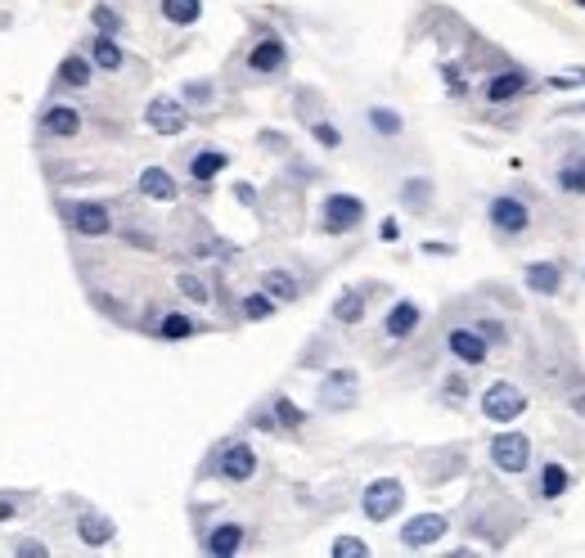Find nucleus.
I'll return each mask as SVG.
<instances>
[{"label":"nucleus","instance_id":"nucleus-1","mask_svg":"<svg viewBox=\"0 0 585 558\" xmlns=\"http://www.w3.org/2000/svg\"><path fill=\"white\" fill-rule=\"evenodd\" d=\"M257 468H261V459H257L248 437H225V441H216L212 455L203 459L198 477H216V482H225V486H243L257 477Z\"/></svg>","mask_w":585,"mask_h":558},{"label":"nucleus","instance_id":"nucleus-2","mask_svg":"<svg viewBox=\"0 0 585 558\" xmlns=\"http://www.w3.org/2000/svg\"><path fill=\"white\" fill-rule=\"evenodd\" d=\"M536 212H531V198L518 194V189H500V194L486 198V225L500 243H518L522 234L531 230Z\"/></svg>","mask_w":585,"mask_h":558},{"label":"nucleus","instance_id":"nucleus-3","mask_svg":"<svg viewBox=\"0 0 585 558\" xmlns=\"http://www.w3.org/2000/svg\"><path fill=\"white\" fill-rule=\"evenodd\" d=\"M536 86H540L536 72L504 59L482 77V99H486V108H513V104H522Z\"/></svg>","mask_w":585,"mask_h":558},{"label":"nucleus","instance_id":"nucleus-4","mask_svg":"<svg viewBox=\"0 0 585 558\" xmlns=\"http://www.w3.org/2000/svg\"><path fill=\"white\" fill-rule=\"evenodd\" d=\"M243 72H248L252 81H275L288 72V45L279 32H270L266 23L252 27V41L248 50H243Z\"/></svg>","mask_w":585,"mask_h":558},{"label":"nucleus","instance_id":"nucleus-5","mask_svg":"<svg viewBox=\"0 0 585 558\" xmlns=\"http://www.w3.org/2000/svg\"><path fill=\"white\" fill-rule=\"evenodd\" d=\"M518 527H522V509L518 504H509L504 495H491V500H482V504L468 509V531L482 536L486 545H495V549H500Z\"/></svg>","mask_w":585,"mask_h":558},{"label":"nucleus","instance_id":"nucleus-6","mask_svg":"<svg viewBox=\"0 0 585 558\" xmlns=\"http://www.w3.org/2000/svg\"><path fill=\"white\" fill-rule=\"evenodd\" d=\"M369 207L360 194H347V189H333V194L320 198V216H315V230L324 239H342V234H356L365 225Z\"/></svg>","mask_w":585,"mask_h":558},{"label":"nucleus","instance_id":"nucleus-7","mask_svg":"<svg viewBox=\"0 0 585 558\" xmlns=\"http://www.w3.org/2000/svg\"><path fill=\"white\" fill-rule=\"evenodd\" d=\"M531 405V396L522 392L513 378H495V383L482 387V396H477V410H482L486 423H495V428H509L513 419H522Z\"/></svg>","mask_w":585,"mask_h":558},{"label":"nucleus","instance_id":"nucleus-8","mask_svg":"<svg viewBox=\"0 0 585 558\" xmlns=\"http://www.w3.org/2000/svg\"><path fill=\"white\" fill-rule=\"evenodd\" d=\"M59 216L77 239H108L113 234V207L104 198H63Z\"/></svg>","mask_w":585,"mask_h":558},{"label":"nucleus","instance_id":"nucleus-9","mask_svg":"<svg viewBox=\"0 0 585 558\" xmlns=\"http://www.w3.org/2000/svg\"><path fill=\"white\" fill-rule=\"evenodd\" d=\"M356 401H360L356 369H347V365L324 369V378L315 383V405H320L324 414H347V410H356Z\"/></svg>","mask_w":585,"mask_h":558},{"label":"nucleus","instance_id":"nucleus-10","mask_svg":"<svg viewBox=\"0 0 585 558\" xmlns=\"http://www.w3.org/2000/svg\"><path fill=\"white\" fill-rule=\"evenodd\" d=\"M486 459H491L495 473H509V477H522L531 473V437L518 428H504L491 437V446H486Z\"/></svg>","mask_w":585,"mask_h":558},{"label":"nucleus","instance_id":"nucleus-11","mask_svg":"<svg viewBox=\"0 0 585 558\" xmlns=\"http://www.w3.org/2000/svg\"><path fill=\"white\" fill-rule=\"evenodd\" d=\"M405 509V482L401 477H374V482L360 491V513L369 522H392Z\"/></svg>","mask_w":585,"mask_h":558},{"label":"nucleus","instance_id":"nucleus-12","mask_svg":"<svg viewBox=\"0 0 585 558\" xmlns=\"http://www.w3.org/2000/svg\"><path fill=\"white\" fill-rule=\"evenodd\" d=\"M140 329L158 342H185V338H198L207 329L203 320H194L189 311H171V306H149V315L140 320Z\"/></svg>","mask_w":585,"mask_h":558},{"label":"nucleus","instance_id":"nucleus-13","mask_svg":"<svg viewBox=\"0 0 585 558\" xmlns=\"http://www.w3.org/2000/svg\"><path fill=\"white\" fill-rule=\"evenodd\" d=\"M144 126H149L153 135H185L189 131V108L180 95H153L149 104H144Z\"/></svg>","mask_w":585,"mask_h":558},{"label":"nucleus","instance_id":"nucleus-14","mask_svg":"<svg viewBox=\"0 0 585 558\" xmlns=\"http://www.w3.org/2000/svg\"><path fill=\"white\" fill-rule=\"evenodd\" d=\"M549 180H554L558 198L585 203V144H572L567 153H558L554 167H549Z\"/></svg>","mask_w":585,"mask_h":558},{"label":"nucleus","instance_id":"nucleus-15","mask_svg":"<svg viewBox=\"0 0 585 558\" xmlns=\"http://www.w3.org/2000/svg\"><path fill=\"white\" fill-rule=\"evenodd\" d=\"M446 531H450V518H446V513H414V518L401 522L396 540H401L405 549H432L437 540H446Z\"/></svg>","mask_w":585,"mask_h":558},{"label":"nucleus","instance_id":"nucleus-16","mask_svg":"<svg viewBox=\"0 0 585 558\" xmlns=\"http://www.w3.org/2000/svg\"><path fill=\"white\" fill-rule=\"evenodd\" d=\"M225 167H230V153L216 149V144H198V149L185 153V180L194 189H207Z\"/></svg>","mask_w":585,"mask_h":558},{"label":"nucleus","instance_id":"nucleus-17","mask_svg":"<svg viewBox=\"0 0 585 558\" xmlns=\"http://www.w3.org/2000/svg\"><path fill=\"white\" fill-rule=\"evenodd\" d=\"M446 351L468 369H477V365L491 360V342H486L473 324H455V329H446Z\"/></svg>","mask_w":585,"mask_h":558},{"label":"nucleus","instance_id":"nucleus-18","mask_svg":"<svg viewBox=\"0 0 585 558\" xmlns=\"http://www.w3.org/2000/svg\"><path fill=\"white\" fill-rule=\"evenodd\" d=\"M243 545H248V527L234 518H221L212 522V527L203 531V540H198V549L212 558H230V554H243Z\"/></svg>","mask_w":585,"mask_h":558},{"label":"nucleus","instance_id":"nucleus-19","mask_svg":"<svg viewBox=\"0 0 585 558\" xmlns=\"http://www.w3.org/2000/svg\"><path fill=\"white\" fill-rule=\"evenodd\" d=\"M522 284H527V293L531 297H558L567 288V270H563V261H527L522 266Z\"/></svg>","mask_w":585,"mask_h":558},{"label":"nucleus","instance_id":"nucleus-20","mask_svg":"<svg viewBox=\"0 0 585 558\" xmlns=\"http://www.w3.org/2000/svg\"><path fill=\"white\" fill-rule=\"evenodd\" d=\"M81 108L72 104H45L41 117H36V131L45 135V140H72V135H81Z\"/></svg>","mask_w":585,"mask_h":558},{"label":"nucleus","instance_id":"nucleus-21","mask_svg":"<svg viewBox=\"0 0 585 558\" xmlns=\"http://www.w3.org/2000/svg\"><path fill=\"white\" fill-rule=\"evenodd\" d=\"M419 324H423V306L414 302V297H396V302L387 306V315H383V338L405 342V338L419 333Z\"/></svg>","mask_w":585,"mask_h":558},{"label":"nucleus","instance_id":"nucleus-22","mask_svg":"<svg viewBox=\"0 0 585 558\" xmlns=\"http://www.w3.org/2000/svg\"><path fill=\"white\" fill-rule=\"evenodd\" d=\"M72 527H77L81 545H90V549H104L117 540V522L108 518V513L90 509V504H77V522H72Z\"/></svg>","mask_w":585,"mask_h":558},{"label":"nucleus","instance_id":"nucleus-23","mask_svg":"<svg viewBox=\"0 0 585 558\" xmlns=\"http://www.w3.org/2000/svg\"><path fill=\"white\" fill-rule=\"evenodd\" d=\"M135 194L149 198V203H180V185L176 176H171L167 167H140V176H135Z\"/></svg>","mask_w":585,"mask_h":558},{"label":"nucleus","instance_id":"nucleus-24","mask_svg":"<svg viewBox=\"0 0 585 558\" xmlns=\"http://www.w3.org/2000/svg\"><path fill=\"white\" fill-rule=\"evenodd\" d=\"M369 293H374V288H369V284L342 288V293L333 297V306H329L333 324H347V329H356V324H365V315H369Z\"/></svg>","mask_w":585,"mask_h":558},{"label":"nucleus","instance_id":"nucleus-25","mask_svg":"<svg viewBox=\"0 0 585 558\" xmlns=\"http://www.w3.org/2000/svg\"><path fill=\"white\" fill-rule=\"evenodd\" d=\"M531 491H536V500H563L567 491H572V468L567 464H558V459H545V464L536 468V486H531Z\"/></svg>","mask_w":585,"mask_h":558},{"label":"nucleus","instance_id":"nucleus-26","mask_svg":"<svg viewBox=\"0 0 585 558\" xmlns=\"http://www.w3.org/2000/svg\"><path fill=\"white\" fill-rule=\"evenodd\" d=\"M95 81V63L86 59V50H68L59 59V72H54V86L59 90H86Z\"/></svg>","mask_w":585,"mask_h":558},{"label":"nucleus","instance_id":"nucleus-27","mask_svg":"<svg viewBox=\"0 0 585 558\" xmlns=\"http://www.w3.org/2000/svg\"><path fill=\"white\" fill-rule=\"evenodd\" d=\"M86 59L95 63L99 72H122L131 54L122 50V41H117V36H99V32H95V36L86 41Z\"/></svg>","mask_w":585,"mask_h":558},{"label":"nucleus","instance_id":"nucleus-28","mask_svg":"<svg viewBox=\"0 0 585 558\" xmlns=\"http://www.w3.org/2000/svg\"><path fill=\"white\" fill-rule=\"evenodd\" d=\"M257 288H266V293L275 297L279 306H288V302H297V297H302V279H297L293 270H284V266L261 270V284Z\"/></svg>","mask_w":585,"mask_h":558},{"label":"nucleus","instance_id":"nucleus-29","mask_svg":"<svg viewBox=\"0 0 585 558\" xmlns=\"http://www.w3.org/2000/svg\"><path fill=\"white\" fill-rule=\"evenodd\" d=\"M176 288H180V297H185V302H194V306H212V302H216L212 279H207L198 266L176 270Z\"/></svg>","mask_w":585,"mask_h":558},{"label":"nucleus","instance_id":"nucleus-30","mask_svg":"<svg viewBox=\"0 0 585 558\" xmlns=\"http://www.w3.org/2000/svg\"><path fill=\"white\" fill-rule=\"evenodd\" d=\"M266 405H270V414H275V423H279V437H288V432H302L306 419H311V414H306L302 405H297L293 396H284V392H275Z\"/></svg>","mask_w":585,"mask_h":558},{"label":"nucleus","instance_id":"nucleus-31","mask_svg":"<svg viewBox=\"0 0 585 558\" xmlns=\"http://www.w3.org/2000/svg\"><path fill=\"white\" fill-rule=\"evenodd\" d=\"M180 99H185L189 113H212L216 104H221V95H216V81L212 77H194L180 86Z\"/></svg>","mask_w":585,"mask_h":558},{"label":"nucleus","instance_id":"nucleus-32","mask_svg":"<svg viewBox=\"0 0 585 558\" xmlns=\"http://www.w3.org/2000/svg\"><path fill=\"white\" fill-rule=\"evenodd\" d=\"M365 122H369V131H374L378 140H396V135L405 131V117L396 113V108H387V104H369Z\"/></svg>","mask_w":585,"mask_h":558},{"label":"nucleus","instance_id":"nucleus-33","mask_svg":"<svg viewBox=\"0 0 585 558\" xmlns=\"http://www.w3.org/2000/svg\"><path fill=\"white\" fill-rule=\"evenodd\" d=\"M158 14L171 27H194L203 18V0H158Z\"/></svg>","mask_w":585,"mask_h":558},{"label":"nucleus","instance_id":"nucleus-34","mask_svg":"<svg viewBox=\"0 0 585 558\" xmlns=\"http://www.w3.org/2000/svg\"><path fill=\"white\" fill-rule=\"evenodd\" d=\"M432 194H437V185H432L428 176H410V180H401V194H396V198H401L410 212H428Z\"/></svg>","mask_w":585,"mask_h":558},{"label":"nucleus","instance_id":"nucleus-35","mask_svg":"<svg viewBox=\"0 0 585 558\" xmlns=\"http://www.w3.org/2000/svg\"><path fill=\"white\" fill-rule=\"evenodd\" d=\"M275 311H279V302L266 293V288H257V293H243V297H239V320H248V324L270 320Z\"/></svg>","mask_w":585,"mask_h":558},{"label":"nucleus","instance_id":"nucleus-36","mask_svg":"<svg viewBox=\"0 0 585 558\" xmlns=\"http://www.w3.org/2000/svg\"><path fill=\"white\" fill-rule=\"evenodd\" d=\"M441 405H450V410H464L468 401H473V383H468V374L464 369H455V374H446L441 378Z\"/></svg>","mask_w":585,"mask_h":558},{"label":"nucleus","instance_id":"nucleus-37","mask_svg":"<svg viewBox=\"0 0 585 558\" xmlns=\"http://www.w3.org/2000/svg\"><path fill=\"white\" fill-rule=\"evenodd\" d=\"M90 23H95L99 36H122V32H126L122 9H113L108 0H95V5H90Z\"/></svg>","mask_w":585,"mask_h":558},{"label":"nucleus","instance_id":"nucleus-38","mask_svg":"<svg viewBox=\"0 0 585 558\" xmlns=\"http://www.w3.org/2000/svg\"><path fill=\"white\" fill-rule=\"evenodd\" d=\"M437 72H441V81H446V95H450V99H468V95H473V86H468L464 63L441 59V63H437Z\"/></svg>","mask_w":585,"mask_h":558},{"label":"nucleus","instance_id":"nucleus-39","mask_svg":"<svg viewBox=\"0 0 585 558\" xmlns=\"http://www.w3.org/2000/svg\"><path fill=\"white\" fill-rule=\"evenodd\" d=\"M473 329H477V333H482V338H486V342H491V347H495V351H500V347H509V342H513L509 324H504V320H500V315H477V320H473Z\"/></svg>","mask_w":585,"mask_h":558},{"label":"nucleus","instance_id":"nucleus-40","mask_svg":"<svg viewBox=\"0 0 585 558\" xmlns=\"http://www.w3.org/2000/svg\"><path fill=\"white\" fill-rule=\"evenodd\" d=\"M306 131H311V140L320 144V149H342V131L329 122V117H315V122H306Z\"/></svg>","mask_w":585,"mask_h":558},{"label":"nucleus","instance_id":"nucleus-41","mask_svg":"<svg viewBox=\"0 0 585 558\" xmlns=\"http://www.w3.org/2000/svg\"><path fill=\"white\" fill-rule=\"evenodd\" d=\"M329 554H333V558H365L369 545H365L360 536H338V540L329 545Z\"/></svg>","mask_w":585,"mask_h":558},{"label":"nucleus","instance_id":"nucleus-42","mask_svg":"<svg viewBox=\"0 0 585 558\" xmlns=\"http://www.w3.org/2000/svg\"><path fill=\"white\" fill-rule=\"evenodd\" d=\"M9 554H18V558H45V554H50V545H45V540H32V536H14V540H9Z\"/></svg>","mask_w":585,"mask_h":558},{"label":"nucleus","instance_id":"nucleus-43","mask_svg":"<svg viewBox=\"0 0 585 558\" xmlns=\"http://www.w3.org/2000/svg\"><path fill=\"white\" fill-rule=\"evenodd\" d=\"M293 108H297V117H302V122H315V117H320V99H315V90H297Z\"/></svg>","mask_w":585,"mask_h":558},{"label":"nucleus","instance_id":"nucleus-44","mask_svg":"<svg viewBox=\"0 0 585 558\" xmlns=\"http://www.w3.org/2000/svg\"><path fill=\"white\" fill-rule=\"evenodd\" d=\"M23 504H27V495H18V491H0V527H5L9 518H18V513H23Z\"/></svg>","mask_w":585,"mask_h":558},{"label":"nucleus","instance_id":"nucleus-45","mask_svg":"<svg viewBox=\"0 0 585 558\" xmlns=\"http://www.w3.org/2000/svg\"><path fill=\"white\" fill-rule=\"evenodd\" d=\"M122 239L131 243V248H140V252H158V239H153L149 230H135V225H126V230H122Z\"/></svg>","mask_w":585,"mask_h":558},{"label":"nucleus","instance_id":"nucleus-46","mask_svg":"<svg viewBox=\"0 0 585 558\" xmlns=\"http://www.w3.org/2000/svg\"><path fill=\"white\" fill-rule=\"evenodd\" d=\"M257 149H266V153H288V135H279V131H257Z\"/></svg>","mask_w":585,"mask_h":558},{"label":"nucleus","instance_id":"nucleus-47","mask_svg":"<svg viewBox=\"0 0 585 558\" xmlns=\"http://www.w3.org/2000/svg\"><path fill=\"white\" fill-rule=\"evenodd\" d=\"M378 239L396 243V239H401V221H396V216H383V221H378Z\"/></svg>","mask_w":585,"mask_h":558},{"label":"nucleus","instance_id":"nucleus-48","mask_svg":"<svg viewBox=\"0 0 585 558\" xmlns=\"http://www.w3.org/2000/svg\"><path fill=\"white\" fill-rule=\"evenodd\" d=\"M234 198H239L243 207H257V185H248V180H239V185H234Z\"/></svg>","mask_w":585,"mask_h":558},{"label":"nucleus","instance_id":"nucleus-49","mask_svg":"<svg viewBox=\"0 0 585 558\" xmlns=\"http://www.w3.org/2000/svg\"><path fill=\"white\" fill-rule=\"evenodd\" d=\"M558 117H585V99H576V104H558L554 108V122Z\"/></svg>","mask_w":585,"mask_h":558},{"label":"nucleus","instance_id":"nucleus-50","mask_svg":"<svg viewBox=\"0 0 585 558\" xmlns=\"http://www.w3.org/2000/svg\"><path fill=\"white\" fill-rule=\"evenodd\" d=\"M428 257H455V243H423Z\"/></svg>","mask_w":585,"mask_h":558},{"label":"nucleus","instance_id":"nucleus-51","mask_svg":"<svg viewBox=\"0 0 585 558\" xmlns=\"http://www.w3.org/2000/svg\"><path fill=\"white\" fill-rule=\"evenodd\" d=\"M567 410H576V414L585 419V392H572V396H567Z\"/></svg>","mask_w":585,"mask_h":558},{"label":"nucleus","instance_id":"nucleus-52","mask_svg":"<svg viewBox=\"0 0 585 558\" xmlns=\"http://www.w3.org/2000/svg\"><path fill=\"white\" fill-rule=\"evenodd\" d=\"M572 5H581V9H585V0H572Z\"/></svg>","mask_w":585,"mask_h":558},{"label":"nucleus","instance_id":"nucleus-53","mask_svg":"<svg viewBox=\"0 0 585 558\" xmlns=\"http://www.w3.org/2000/svg\"><path fill=\"white\" fill-rule=\"evenodd\" d=\"M581 86H585V68H581Z\"/></svg>","mask_w":585,"mask_h":558},{"label":"nucleus","instance_id":"nucleus-54","mask_svg":"<svg viewBox=\"0 0 585 558\" xmlns=\"http://www.w3.org/2000/svg\"><path fill=\"white\" fill-rule=\"evenodd\" d=\"M581 279H585V266H581Z\"/></svg>","mask_w":585,"mask_h":558}]
</instances>
